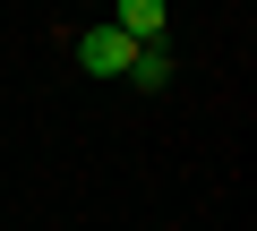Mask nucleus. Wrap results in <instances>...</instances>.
<instances>
[{
  "label": "nucleus",
  "mask_w": 257,
  "mask_h": 231,
  "mask_svg": "<svg viewBox=\"0 0 257 231\" xmlns=\"http://www.w3.org/2000/svg\"><path fill=\"white\" fill-rule=\"evenodd\" d=\"M128 60H138V43H128V35L111 26V18L77 35V69H94V77H128Z\"/></svg>",
  "instance_id": "nucleus-1"
},
{
  "label": "nucleus",
  "mask_w": 257,
  "mask_h": 231,
  "mask_svg": "<svg viewBox=\"0 0 257 231\" xmlns=\"http://www.w3.org/2000/svg\"><path fill=\"white\" fill-rule=\"evenodd\" d=\"M111 26H120L128 43H163V26H172V0H111Z\"/></svg>",
  "instance_id": "nucleus-2"
},
{
  "label": "nucleus",
  "mask_w": 257,
  "mask_h": 231,
  "mask_svg": "<svg viewBox=\"0 0 257 231\" xmlns=\"http://www.w3.org/2000/svg\"><path fill=\"white\" fill-rule=\"evenodd\" d=\"M128 86L163 94V86H172V43H138V60H128Z\"/></svg>",
  "instance_id": "nucleus-3"
}]
</instances>
